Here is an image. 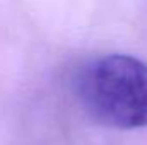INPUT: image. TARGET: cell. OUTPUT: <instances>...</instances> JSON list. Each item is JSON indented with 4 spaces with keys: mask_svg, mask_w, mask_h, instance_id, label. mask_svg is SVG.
Returning a JSON list of instances; mask_svg holds the SVG:
<instances>
[{
    "mask_svg": "<svg viewBox=\"0 0 147 145\" xmlns=\"http://www.w3.org/2000/svg\"><path fill=\"white\" fill-rule=\"evenodd\" d=\"M84 111L99 125L134 130L147 126V63L130 55L91 62L77 79Z\"/></svg>",
    "mask_w": 147,
    "mask_h": 145,
    "instance_id": "1",
    "label": "cell"
}]
</instances>
